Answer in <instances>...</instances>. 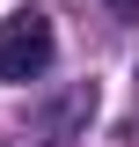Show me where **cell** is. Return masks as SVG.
I'll list each match as a JSON object with an SVG mask.
<instances>
[{
    "instance_id": "6da1fadb",
    "label": "cell",
    "mask_w": 139,
    "mask_h": 147,
    "mask_svg": "<svg viewBox=\"0 0 139 147\" xmlns=\"http://www.w3.org/2000/svg\"><path fill=\"white\" fill-rule=\"evenodd\" d=\"M51 66V22L37 7H15L0 22V81H37Z\"/></svg>"
},
{
    "instance_id": "7a4b0ae2",
    "label": "cell",
    "mask_w": 139,
    "mask_h": 147,
    "mask_svg": "<svg viewBox=\"0 0 139 147\" xmlns=\"http://www.w3.org/2000/svg\"><path fill=\"white\" fill-rule=\"evenodd\" d=\"M110 7H117V15H139V0H110Z\"/></svg>"
}]
</instances>
